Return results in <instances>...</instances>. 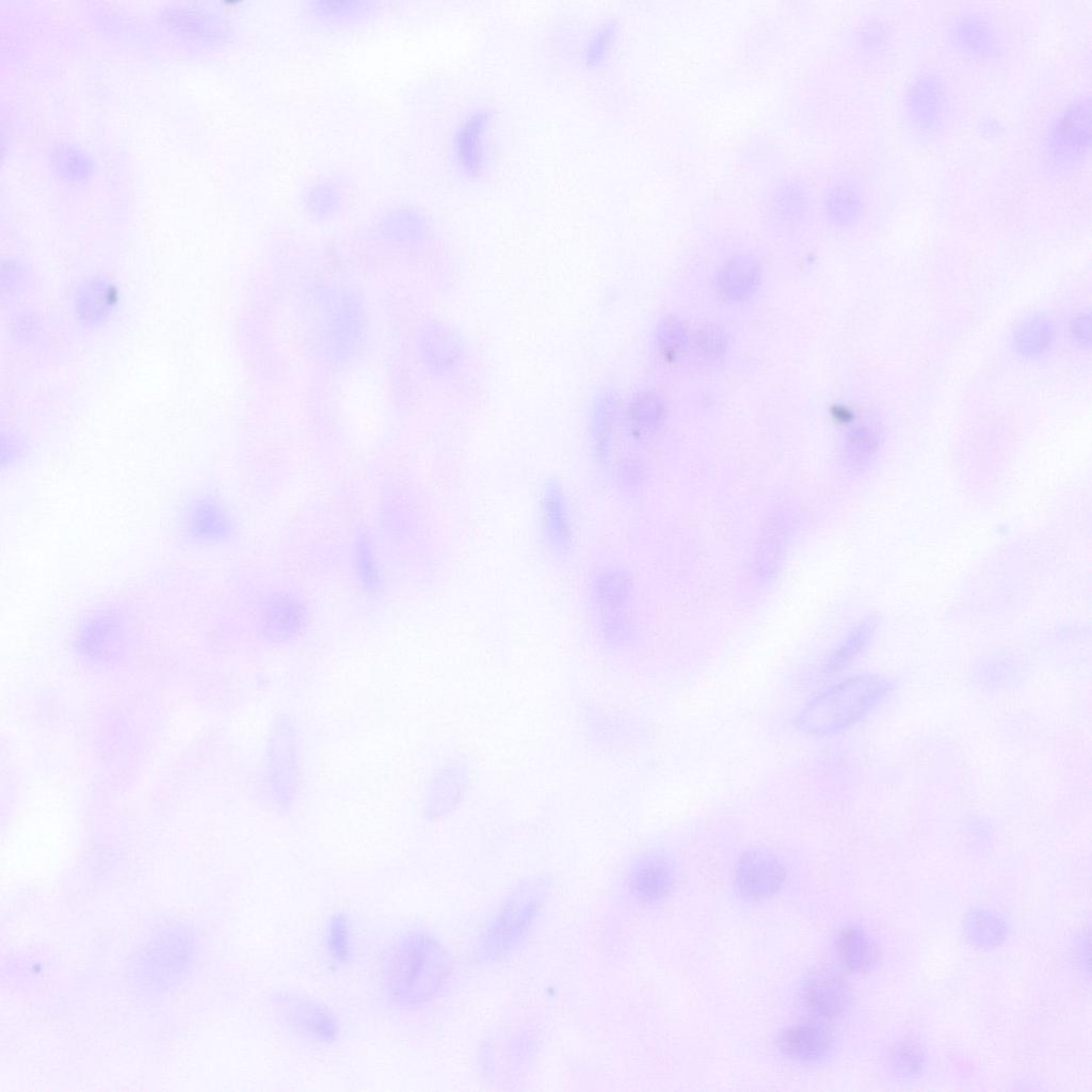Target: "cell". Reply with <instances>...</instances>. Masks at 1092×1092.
Segmentation results:
<instances>
[{
  "label": "cell",
  "instance_id": "obj_1",
  "mask_svg": "<svg viewBox=\"0 0 1092 1092\" xmlns=\"http://www.w3.org/2000/svg\"><path fill=\"white\" fill-rule=\"evenodd\" d=\"M450 963L444 948L422 932L404 935L386 963V986L396 1003L413 1006L432 999L444 986Z\"/></svg>",
  "mask_w": 1092,
  "mask_h": 1092
},
{
  "label": "cell",
  "instance_id": "obj_2",
  "mask_svg": "<svg viewBox=\"0 0 1092 1092\" xmlns=\"http://www.w3.org/2000/svg\"><path fill=\"white\" fill-rule=\"evenodd\" d=\"M180 527L191 542L214 545L232 536L235 520L228 507L219 496L198 492L183 502L180 510Z\"/></svg>",
  "mask_w": 1092,
  "mask_h": 1092
},
{
  "label": "cell",
  "instance_id": "obj_3",
  "mask_svg": "<svg viewBox=\"0 0 1092 1092\" xmlns=\"http://www.w3.org/2000/svg\"><path fill=\"white\" fill-rule=\"evenodd\" d=\"M308 620L306 605L300 597L287 591L269 594L259 611L262 633L275 642H284L295 637L306 627Z\"/></svg>",
  "mask_w": 1092,
  "mask_h": 1092
},
{
  "label": "cell",
  "instance_id": "obj_4",
  "mask_svg": "<svg viewBox=\"0 0 1092 1092\" xmlns=\"http://www.w3.org/2000/svg\"><path fill=\"white\" fill-rule=\"evenodd\" d=\"M276 1008L286 1025L305 1038L330 1043L337 1037L335 1017L327 1009L309 999L284 995L276 999Z\"/></svg>",
  "mask_w": 1092,
  "mask_h": 1092
},
{
  "label": "cell",
  "instance_id": "obj_5",
  "mask_svg": "<svg viewBox=\"0 0 1092 1092\" xmlns=\"http://www.w3.org/2000/svg\"><path fill=\"white\" fill-rule=\"evenodd\" d=\"M785 878L782 863L772 854L750 851L736 868V882L740 890L753 899L765 898L776 892Z\"/></svg>",
  "mask_w": 1092,
  "mask_h": 1092
},
{
  "label": "cell",
  "instance_id": "obj_6",
  "mask_svg": "<svg viewBox=\"0 0 1092 1092\" xmlns=\"http://www.w3.org/2000/svg\"><path fill=\"white\" fill-rule=\"evenodd\" d=\"M801 998L805 1008L821 1018L839 1016L848 1003V989L833 970L817 969L804 982Z\"/></svg>",
  "mask_w": 1092,
  "mask_h": 1092
},
{
  "label": "cell",
  "instance_id": "obj_7",
  "mask_svg": "<svg viewBox=\"0 0 1092 1092\" xmlns=\"http://www.w3.org/2000/svg\"><path fill=\"white\" fill-rule=\"evenodd\" d=\"M761 267L751 256L729 259L717 274L718 293L728 302H742L751 298L761 283Z\"/></svg>",
  "mask_w": 1092,
  "mask_h": 1092
},
{
  "label": "cell",
  "instance_id": "obj_8",
  "mask_svg": "<svg viewBox=\"0 0 1092 1092\" xmlns=\"http://www.w3.org/2000/svg\"><path fill=\"white\" fill-rule=\"evenodd\" d=\"M541 521L549 547L556 553H565L571 545L572 526L564 493L556 482L547 484L544 488Z\"/></svg>",
  "mask_w": 1092,
  "mask_h": 1092
},
{
  "label": "cell",
  "instance_id": "obj_9",
  "mask_svg": "<svg viewBox=\"0 0 1092 1092\" xmlns=\"http://www.w3.org/2000/svg\"><path fill=\"white\" fill-rule=\"evenodd\" d=\"M595 606L601 624L619 628L628 619L629 582L619 571L601 575L595 588Z\"/></svg>",
  "mask_w": 1092,
  "mask_h": 1092
},
{
  "label": "cell",
  "instance_id": "obj_10",
  "mask_svg": "<svg viewBox=\"0 0 1092 1092\" xmlns=\"http://www.w3.org/2000/svg\"><path fill=\"white\" fill-rule=\"evenodd\" d=\"M488 122L487 113L476 110L461 124L456 133V156L464 171L470 176H477L482 172Z\"/></svg>",
  "mask_w": 1092,
  "mask_h": 1092
},
{
  "label": "cell",
  "instance_id": "obj_11",
  "mask_svg": "<svg viewBox=\"0 0 1092 1092\" xmlns=\"http://www.w3.org/2000/svg\"><path fill=\"white\" fill-rule=\"evenodd\" d=\"M830 1032L815 1022H802L787 1028L781 1035L782 1050L799 1061H814L823 1057L831 1047Z\"/></svg>",
  "mask_w": 1092,
  "mask_h": 1092
},
{
  "label": "cell",
  "instance_id": "obj_12",
  "mask_svg": "<svg viewBox=\"0 0 1092 1092\" xmlns=\"http://www.w3.org/2000/svg\"><path fill=\"white\" fill-rule=\"evenodd\" d=\"M117 303V291L111 283L93 278L81 286L76 299V312L86 323H99Z\"/></svg>",
  "mask_w": 1092,
  "mask_h": 1092
},
{
  "label": "cell",
  "instance_id": "obj_13",
  "mask_svg": "<svg viewBox=\"0 0 1092 1092\" xmlns=\"http://www.w3.org/2000/svg\"><path fill=\"white\" fill-rule=\"evenodd\" d=\"M353 563L360 588L371 596L379 594L384 581L383 572L373 545L366 533H360L355 537Z\"/></svg>",
  "mask_w": 1092,
  "mask_h": 1092
},
{
  "label": "cell",
  "instance_id": "obj_14",
  "mask_svg": "<svg viewBox=\"0 0 1092 1092\" xmlns=\"http://www.w3.org/2000/svg\"><path fill=\"white\" fill-rule=\"evenodd\" d=\"M665 406L654 392H642L631 402L627 423L630 432L643 436L656 430L664 419Z\"/></svg>",
  "mask_w": 1092,
  "mask_h": 1092
},
{
  "label": "cell",
  "instance_id": "obj_15",
  "mask_svg": "<svg viewBox=\"0 0 1092 1092\" xmlns=\"http://www.w3.org/2000/svg\"><path fill=\"white\" fill-rule=\"evenodd\" d=\"M836 949L840 962L850 971L863 973L871 965L873 950L870 942L854 927H848L839 933Z\"/></svg>",
  "mask_w": 1092,
  "mask_h": 1092
},
{
  "label": "cell",
  "instance_id": "obj_16",
  "mask_svg": "<svg viewBox=\"0 0 1092 1092\" xmlns=\"http://www.w3.org/2000/svg\"><path fill=\"white\" fill-rule=\"evenodd\" d=\"M690 340V331L682 319L668 316L660 321L656 331V348L663 360L673 363L678 359Z\"/></svg>",
  "mask_w": 1092,
  "mask_h": 1092
},
{
  "label": "cell",
  "instance_id": "obj_17",
  "mask_svg": "<svg viewBox=\"0 0 1092 1092\" xmlns=\"http://www.w3.org/2000/svg\"><path fill=\"white\" fill-rule=\"evenodd\" d=\"M670 880L669 867L660 861H653L637 872L633 888L641 897L655 899L665 893Z\"/></svg>",
  "mask_w": 1092,
  "mask_h": 1092
},
{
  "label": "cell",
  "instance_id": "obj_18",
  "mask_svg": "<svg viewBox=\"0 0 1092 1092\" xmlns=\"http://www.w3.org/2000/svg\"><path fill=\"white\" fill-rule=\"evenodd\" d=\"M325 946L337 962H347L351 956V929L341 913L333 915L326 926Z\"/></svg>",
  "mask_w": 1092,
  "mask_h": 1092
},
{
  "label": "cell",
  "instance_id": "obj_19",
  "mask_svg": "<svg viewBox=\"0 0 1092 1092\" xmlns=\"http://www.w3.org/2000/svg\"><path fill=\"white\" fill-rule=\"evenodd\" d=\"M691 341L696 353L704 358H717L727 347V337L723 328L716 324H703L691 334Z\"/></svg>",
  "mask_w": 1092,
  "mask_h": 1092
},
{
  "label": "cell",
  "instance_id": "obj_20",
  "mask_svg": "<svg viewBox=\"0 0 1092 1092\" xmlns=\"http://www.w3.org/2000/svg\"><path fill=\"white\" fill-rule=\"evenodd\" d=\"M615 30L612 25H603L591 37L585 49L588 65H596L603 61L613 42Z\"/></svg>",
  "mask_w": 1092,
  "mask_h": 1092
}]
</instances>
